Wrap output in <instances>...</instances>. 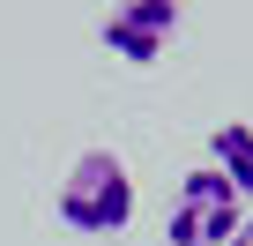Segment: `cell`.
<instances>
[{"label":"cell","mask_w":253,"mask_h":246,"mask_svg":"<svg viewBox=\"0 0 253 246\" xmlns=\"http://www.w3.org/2000/svg\"><path fill=\"white\" fill-rule=\"evenodd\" d=\"M60 224L75 231H126L134 224V172H126V157L112 149H82L60 179Z\"/></svg>","instance_id":"cell-1"},{"label":"cell","mask_w":253,"mask_h":246,"mask_svg":"<svg viewBox=\"0 0 253 246\" xmlns=\"http://www.w3.org/2000/svg\"><path fill=\"white\" fill-rule=\"evenodd\" d=\"M246 224V201L231 194V179L216 164L186 172L179 194H171V224H164V246H231V231Z\"/></svg>","instance_id":"cell-2"},{"label":"cell","mask_w":253,"mask_h":246,"mask_svg":"<svg viewBox=\"0 0 253 246\" xmlns=\"http://www.w3.org/2000/svg\"><path fill=\"white\" fill-rule=\"evenodd\" d=\"M179 23H186L179 0H126V8H112V15L97 23V38H104L126 67H149V60L179 38Z\"/></svg>","instance_id":"cell-3"},{"label":"cell","mask_w":253,"mask_h":246,"mask_svg":"<svg viewBox=\"0 0 253 246\" xmlns=\"http://www.w3.org/2000/svg\"><path fill=\"white\" fill-rule=\"evenodd\" d=\"M209 164L231 179V194H238V201L253 194V127H246V119H223V127L209 135Z\"/></svg>","instance_id":"cell-4"},{"label":"cell","mask_w":253,"mask_h":246,"mask_svg":"<svg viewBox=\"0 0 253 246\" xmlns=\"http://www.w3.org/2000/svg\"><path fill=\"white\" fill-rule=\"evenodd\" d=\"M231 246H253V216H246V224H238V231H231Z\"/></svg>","instance_id":"cell-5"}]
</instances>
